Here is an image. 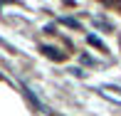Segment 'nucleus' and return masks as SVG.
Here are the masks:
<instances>
[{"label": "nucleus", "mask_w": 121, "mask_h": 116, "mask_svg": "<svg viewBox=\"0 0 121 116\" xmlns=\"http://www.w3.org/2000/svg\"><path fill=\"white\" fill-rule=\"evenodd\" d=\"M42 52H45L49 59H54V62H62V59H64V54H62V52H57L54 47H42Z\"/></svg>", "instance_id": "f257e3e1"}, {"label": "nucleus", "mask_w": 121, "mask_h": 116, "mask_svg": "<svg viewBox=\"0 0 121 116\" xmlns=\"http://www.w3.org/2000/svg\"><path fill=\"white\" fill-rule=\"evenodd\" d=\"M86 40H89V45H94V47H99V49H106V47H104V42L99 40V37H94V35H89Z\"/></svg>", "instance_id": "f03ea898"}, {"label": "nucleus", "mask_w": 121, "mask_h": 116, "mask_svg": "<svg viewBox=\"0 0 121 116\" xmlns=\"http://www.w3.org/2000/svg\"><path fill=\"white\" fill-rule=\"evenodd\" d=\"M64 25H69V27H74V30H79V22H77V20H72V17H64Z\"/></svg>", "instance_id": "7ed1b4c3"}, {"label": "nucleus", "mask_w": 121, "mask_h": 116, "mask_svg": "<svg viewBox=\"0 0 121 116\" xmlns=\"http://www.w3.org/2000/svg\"><path fill=\"white\" fill-rule=\"evenodd\" d=\"M3 3H10V0H0V5H3Z\"/></svg>", "instance_id": "20e7f679"}, {"label": "nucleus", "mask_w": 121, "mask_h": 116, "mask_svg": "<svg viewBox=\"0 0 121 116\" xmlns=\"http://www.w3.org/2000/svg\"><path fill=\"white\" fill-rule=\"evenodd\" d=\"M104 3H114V0H104Z\"/></svg>", "instance_id": "39448f33"}]
</instances>
